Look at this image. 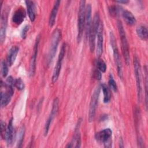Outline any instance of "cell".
Returning <instances> with one entry per match:
<instances>
[{
	"instance_id": "cell-15",
	"label": "cell",
	"mask_w": 148,
	"mask_h": 148,
	"mask_svg": "<svg viewBox=\"0 0 148 148\" xmlns=\"http://www.w3.org/2000/svg\"><path fill=\"white\" fill-rule=\"evenodd\" d=\"M14 139V128L13 125V119L12 118L7 126L6 135H5V140L6 141L8 146H10Z\"/></svg>"
},
{
	"instance_id": "cell-31",
	"label": "cell",
	"mask_w": 148,
	"mask_h": 148,
	"mask_svg": "<svg viewBox=\"0 0 148 148\" xmlns=\"http://www.w3.org/2000/svg\"><path fill=\"white\" fill-rule=\"evenodd\" d=\"M6 129H7V127L6 126L5 122L1 120V135L2 139H5Z\"/></svg>"
},
{
	"instance_id": "cell-26",
	"label": "cell",
	"mask_w": 148,
	"mask_h": 148,
	"mask_svg": "<svg viewBox=\"0 0 148 148\" xmlns=\"http://www.w3.org/2000/svg\"><path fill=\"white\" fill-rule=\"evenodd\" d=\"M97 68L101 72H105L106 70V64L102 60L99 59L97 61Z\"/></svg>"
},
{
	"instance_id": "cell-23",
	"label": "cell",
	"mask_w": 148,
	"mask_h": 148,
	"mask_svg": "<svg viewBox=\"0 0 148 148\" xmlns=\"http://www.w3.org/2000/svg\"><path fill=\"white\" fill-rule=\"evenodd\" d=\"M59 108V99L58 98H56L53 102L52 104V109L49 115V117H50L52 120L54 119L55 116H56Z\"/></svg>"
},
{
	"instance_id": "cell-20",
	"label": "cell",
	"mask_w": 148,
	"mask_h": 148,
	"mask_svg": "<svg viewBox=\"0 0 148 148\" xmlns=\"http://www.w3.org/2000/svg\"><path fill=\"white\" fill-rule=\"evenodd\" d=\"M25 2L29 18L31 21H34L35 19V7L34 3L32 1H25Z\"/></svg>"
},
{
	"instance_id": "cell-29",
	"label": "cell",
	"mask_w": 148,
	"mask_h": 148,
	"mask_svg": "<svg viewBox=\"0 0 148 148\" xmlns=\"http://www.w3.org/2000/svg\"><path fill=\"white\" fill-rule=\"evenodd\" d=\"M145 103L146 107H147V67L145 66Z\"/></svg>"
},
{
	"instance_id": "cell-3",
	"label": "cell",
	"mask_w": 148,
	"mask_h": 148,
	"mask_svg": "<svg viewBox=\"0 0 148 148\" xmlns=\"http://www.w3.org/2000/svg\"><path fill=\"white\" fill-rule=\"evenodd\" d=\"M86 20V1H81L79 3L77 16V41L80 42L83 34Z\"/></svg>"
},
{
	"instance_id": "cell-9",
	"label": "cell",
	"mask_w": 148,
	"mask_h": 148,
	"mask_svg": "<svg viewBox=\"0 0 148 148\" xmlns=\"http://www.w3.org/2000/svg\"><path fill=\"white\" fill-rule=\"evenodd\" d=\"M65 50H66V44L65 43H64L61 46V50H60V53H59V55L58 57L56 65L53 70L52 78H51L53 83H55L57 82V80H58V78L59 77L61 69L62 61H63V59H64V56L65 54Z\"/></svg>"
},
{
	"instance_id": "cell-19",
	"label": "cell",
	"mask_w": 148,
	"mask_h": 148,
	"mask_svg": "<svg viewBox=\"0 0 148 148\" xmlns=\"http://www.w3.org/2000/svg\"><path fill=\"white\" fill-rule=\"evenodd\" d=\"M123 17L125 23L129 25H133L136 23V19L133 14L127 10L122 11Z\"/></svg>"
},
{
	"instance_id": "cell-14",
	"label": "cell",
	"mask_w": 148,
	"mask_h": 148,
	"mask_svg": "<svg viewBox=\"0 0 148 148\" xmlns=\"http://www.w3.org/2000/svg\"><path fill=\"white\" fill-rule=\"evenodd\" d=\"M91 5L90 3H88L86 6V20H85V29L87 37L88 36L89 32L92 24V18H91Z\"/></svg>"
},
{
	"instance_id": "cell-10",
	"label": "cell",
	"mask_w": 148,
	"mask_h": 148,
	"mask_svg": "<svg viewBox=\"0 0 148 148\" xmlns=\"http://www.w3.org/2000/svg\"><path fill=\"white\" fill-rule=\"evenodd\" d=\"M40 37L38 35L36 39V41L34 47V53L30 60L29 63V75L31 76H33L35 73L36 71V56L38 54L39 43Z\"/></svg>"
},
{
	"instance_id": "cell-32",
	"label": "cell",
	"mask_w": 148,
	"mask_h": 148,
	"mask_svg": "<svg viewBox=\"0 0 148 148\" xmlns=\"http://www.w3.org/2000/svg\"><path fill=\"white\" fill-rule=\"evenodd\" d=\"M29 25H27L24 26V28H23V29L21 31V36L23 39H25L27 37V32L29 30Z\"/></svg>"
},
{
	"instance_id": "cell-13",
	"label": "cell",
	"mask_w": 148,
	"mask_h": 148,
	"mask_svg": "<svg viewBox=\"0 0 148 148\" xmlns=\"http://www.w3.org/2000/svg\"><path fill=\"white\" fill-rule=\"evenodd\" d=\"M1 29H0V41L2 43L5 39L6 28L8 24V12L4 11L1 15Z\"/></svg>"
},
{
	"instance_id": "cell-33",
	"label": "cell",
	"mask_w": 148,
	"mask_h": 148,
	"mask_svg": "<svg viewBox=\"0 0 148 148\" xmlns=\"http://www.w3.org/2000/svg\"><path fill=\"white\" fill-rule=\"evenodd\" d=\"M94 77L97 79V80H101V77H102V75H101V72L98 69H96L94 71Z\"/></svg>"
},
{
	"instance_id": "cell-25",
	"label": "cell",
	"mask_w": 148,
	"mask_h": 148,
	"mask_svg": "<svg viewBox=\"0 0 148 148\" xmlns=\"http://www.w3.org/2000/svg\"><path fill=\"white\" fill-rule=\"evenodd\" d=\"M109 11L110 15H112V16H117V15H119L120 12H122L123 10L119 6L113 5L109 8Z\"/></svg>"
},
{
	"instance_id": "cell-18",
	"label": "cell",
	"mask_w": 148,
	"mask_h": 148,
	"mask_svg": "<svg viewBox=\"0 0 148 148\" xmlns=\"http://www.w3.org/2000/svg\"><path fill=\"white\" fill-rule=\"evenodd\" d=\"M60 1H56L54 2V6L53 7V9L51 11L50 17H49V25L50 27H52L54 26L55 22H56V16L58 11V9L60 7Z\"/></svg>"
},
{
	"instance_id": "cell-6",
	"label": "cell",
	"mask_w": 148,
	"mask_h": 148,
	"mask_svg": "<svg viewBox=\"0 0 148 148\" xmlns=\"http://www.w3.org/2000/svg\"><path fill=\"white\" fill-rule=\"evenodd\" d=\"M101 91V86H98L95 90L93 92V94L91 97L90 105H89V110H88V121L92 122L93 121L95 115L96 109L98 104V98Z\"/></svg>"
},
{
	"instance_id": "cell-16",
	"label": "cell",
	"mask_w": 148,
	"mask_h": 148,
	"mask_svg": "<svg viewBox=\"0 0 148 148\" xmlns=\"http://www.w3.org/2000/svg\"><path fill=\"white\" fill-rule=\"evenodd\" d=\"M25 17V12L24 9L20 8L14 12L12 17V21L16 25H20L23 22Z\"/></svg>"
},
{
	"instance_id": "cell-30",
	"label": "cell",
	"mask_w": 148,
	"mask_h": 148,
	"mask_svg": "<svg viewBox=\"0 0 148 148\" xmlns=\"http://www.w3.org/2000/svg\"><path fill=\"white\" fill-rule=\"evenodd\" d=\"M14 86L18 90H22L24 88V84L23 81L21 80V78H17L15 79Z\"/></svg>"
},
{
	"instance_id": "cell-24",
	"label": "cell",
	"mask_w": 148,
	"mask_h": 148,
	"mask_svg": "<svg viewBox=\"0 0 148 148\" xmlns=\"http://www.w3.org/2000/svg\"><path fill=\"white\" fill-rule=\"evenodd\" d=\"M24 134H25V128L24 127H21L18 132V137H17V146L18 147H20L22 146V143L23 142L24 137Z\"/></svg>"
},
{
	"instance_id": "cell-21",
	"label": "cell",
	"mask_w": 148,
	"mask_h": 148,
	"mask_svg": "<svg viewBox=\"0 0 148 148\" xmlns=\"http://www.w3.org/2000/svg\"><path fill=\"white\" fill-rule=\"evenodd\" d=\"M136 32L138 36L143 40H146L148 37V30L145 25H139L137 27Z\"/></svg>"
},
{
	"instance_id": "cell-27",
	"label": "cell",
	"mask_w": 148,
	"mask_h": 148,
	"mask_svg": "<svg viewBox=\"0 0 148 148\" xmlns=\"http://www.w3.org/2000/svg\"><path fill=\"white\" fill-rule=\"evenodd\" d=\"M8 64L6 62H5L4 60H2L1 61V74L2 76L3 77H5L8 74Z\"/></svg>"
},
{
	"instance_id": "cell-34",
	"label": "cell",
	"mask_w": 148,
	"mask_h": 148,
	"mask_svg": "<svg viewBox=\"0 0 148 148\" xmlns=\"http://www.w3.org/2000/svg\"><path fill=\"white\" fill-rule=\"evenodd\" d=\"M117 3H124V4H127L129 2L128 1H116Z\"/></svg>"
},
{
	"instance_id": "cell-12",
	"label": "cell",
	"mask_w": 148,
	"mask_h": 148,
	"mask_svg": "<svg viewBox=\"0 0 148 148\" xmlns=\"http://www.w3.org/2000/svg\"><path fill=\"white\" fill-rule=\"evenodd\" d=\"M81 124V120L79 119L78 121V123L75 127V130L74 132V137L73 139L70 143L68 144V145L66 146L67 147H80L81 146V136L80 133L79 132V129L80 127Z\"/></svg>"
},
{
	"instance_id": "cell-8",
	"label": "cell",
	"mask_w": 148,
	"mask_h": 148,
	"mask_svg": "<svg viewBox=\"0 0 148 148\" xmlns=\"http://www.w3.org/2000/svg\"><path fill=\"white\" fill-rule=\"evenodd\" d=\"M112 131L110 128H106L101 130L95 135L96 140L101 143H103L106 147H110L112 146Z\"/></svg>"
},
{
	"instance_id": "cell-17",
	"label": "cell",
	"mask_w": 148,
	"mask_h": 148,
	"mask_svg": "<svg viewBox=\"0 0 148 148\" xmlns=\"http://www.w3.org/2000/svg\"><path fill=\"white\" fill-rule=\"evenodd\" d=\"M19 51V47L17 46H12L9 50L8 53L7 54V58H6V62L8 65L12 66L14 63L17 55Z\"/></svg>"
},
{
	"instance_id": "cell-1",
	"label": "cell",
	"mask_w": 148,
	"mask_h": 148,
	"mask_svg": "<svg viewBox=\"0 0 148 148\" xmlns=\"http://www.w3.org/2000/svg\"><path fill=\"white\" fill-rule=\"evenodd\" d=\"M61 30L58 28H57L54 31L51 38L50 45L49 50V53H48L47 60V64L48 66L50 65L53 58H54V56L58 47V45L61 39Z\"/></svg>"
},
{
	"instance_id": "cell-28",
	"label": "cell",
	"mask_w": 148,
	"mask_h": 148,
	"mask_svg": "<svg viewBox=\"0 0 148 148\" xmlns=\"http://www.w3.org/2000/svg\"><path fill=\"white\" fill-rule=\"evenodd\" d=\"M108 84L109 88L112 90L113 91L116 92L117 91V84L114 80L112 75L110 74L109 75V81H108Z\"/></svg>"
},
{
	"instance_id": "cell-11",
	"label": "cell",
	"mask_w": 148,
	"mask_h": 148,
	"mask_svg": "<svg viewBox=\"0 0 148 148\" xmlns=\"http://www.w3.org/2000/svg\"><path fill=\"white\" fill-rule=\"evenodd\" d=\"M97 40L96 45V54L98 57H100L102 53L103 50V25L101 21L98 27V29L97 34Z\"/></svg>"
},
{
	"instance_id": "cell-5",
	"label": "cell",
	"mask_w": 148,
	"mask_h": 148,
	"mask_svg": "<svg viewBox=\"0 0 148 148\" xmlns=\"http://www.w3.org/2000/svg\"><path fill=\"white\" fill-rule=\"evenodd\" d=\"M110 44L112 46V48L113 50L114 60V62H115L116 68H117V73H118L119 76L120 78H122L123 77V69H122L121 61L120 60V54H119V50L117 49L116 39H115L114 36L112 32L110 33Z\"/></svg>"
},
{
	"instance_id": "cell-22",
	"label": "cell",
	"mask_w": 148,
	"mask_h": 148,
	"mask_svg": "<svg viewBox=\"0 0 148 148\" xmlns=\"http://www.w3.org/2000/svg\"><path fill=\"white\" fill-rule=\"evenodd\" d=\"M101 88H102L103 94V102L107 103L110 101L111 98L110 90L109 87L107 86V85L104 83L101 85Z\"/></svg>"
},
{
	"instance_id": "cell-2",
	"label": "cell",
	"mask_w": 148,
	"mask_h": 148,
	"mask_svg": "<svg viewBox=\"0 0 148 148\" xmlns=\"http://www.w3.org/2000/svg\"><path fill=\"white\" fill-rule=\"evenodd\" d=\"M117 28L119 31V36L121 39V49L122 53L124 56V58L125 60V62L127 65H129L130 61V52H129V45L128 43V40L127 39L125 32L124 31L123 25L121 22V21H117Z\"/></svg>"
},
{
	"instance_id": "cell-7",
	"label": "cell",
	"mask_w": 148,
	"mask_h": 148,
	"mask_svg": "<svg viewBox=\"0 0 148 148\" xmlns=\"http://www.w3.org/2000/svg\"><path fill=\"white\" fill-rule=\"evenodd\" d=\"M134 72L136 79V91L138 101L140 102L141 100L142 96V86H141V71L140 65L138 57L135 56L134 57Z\"/></svg>"
},
{
	"instance_id": "cell-4",
	"label": "cell",
	"mask_w": 148,
	"mask_h": 148,
	"mask_svg": "<svg viewBox=\"0 0 148 148\" xmlns=\"http://www.w3.org/2000/svg\"><path fill=\"white\" fill-rule=\"evenodd\" d=\"M100 22L101 20L99 13H96L94 16L93 20H92L91 27L88 36L89 40V47L91 52H93L95 47V39Z\"/></svg>"
}]
</instances>
